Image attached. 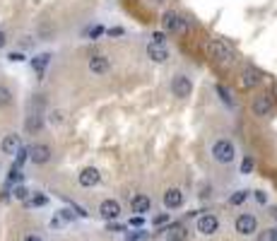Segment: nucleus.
<instances>
[{
    "instance_id": "31",
    "label": "nucleus",
    "mask_w": 277,
    "mask_h": 241,
    "mask_svg": "<svg viewBox=\"0 0 277 241\" xmlns=\"http://www.w3.org/2000/svg\"><path fill=\"white\" fill-rule=\"evenodd\" d=\"M10 61H12V63H22V61H24V56H22V53H17V51H15V53H10Z\"/></svg>"
},
{
    "instance_id": "37",
    "label": "nucleus",
    "mask_w": 277,
    "mask_h": 241,
    "mask_svg": "<svg viewBox=\"0 0 277 241\" xmlns=\"http://www.w3.org/2000/svg\"><path fill=\"white\" fill-rule=\"evenodd\" d=\"M109 34H111V37H120V34H123V29H118V27H116V29H109Z\"/></svg>"
},
{
    "instance_id": "14",
    "label": "nucleus",
    "mask_w": 277,
    "mask_h": 241,
    "mask_svg": "<svg viewBox=\"0 0 277 241\" xmlns=\"http://www.w3.org/2000/svg\"><path fill=\"white\" fill-rule=\"evenodd\" d=\"M19 147H22V140H19L17 133H10V135H5V138H3V142H0V149H3L5 155H15Z\"/></svg>"
},
{
    "instance_id": "29",
    "label": "nucleus",
    "mask_w": 277,
    "mask_h": 241,
    "mask_svg": "<svg viewBox=\"0 0 277 241\" xmlns=\"http://www.w3.org/2000/svg\"><path fill=\"white\" fill-rule=\"evenodd\" d=\"M256 200H258L260 205L268 203V195H265V191H256Z\"/></svg>"
},
{
    "instance_id": "30",
    "label": "nucleus",
    "mask_w": 277,
    "mask_h": 241,
    "mask_svg": "<svg viewBox=\"0 0 277 241\" xmlns=\"http://www.w3.org/2000/svg\"><path fill=\"white\" fill-rule=\"evenodd\" d=\"M164 222H169V215H157V217H155V227H159V224H164Z\"/></svg>"
},
{
    "instance_id": "26",
    "label": "nucleus",
    "mask_w": 277,
    "mask_h": 241,
    "mask_svg": "<svg viewBox=\"0 0 277 241\" xmlns=\"http://www.w3.org/2000/svg\"><path fill=\"white\" fill-rule=\"evenodd\" d=\"M171 232H174V234H171V239H176V241H181L186 236V232H183V227H181V224H176Z\"/></svg>"
},
{
    "instance_id": "39",
    "label": "nucleus",
    "mask_w": 277,
    "mask_h": 241,
    "mask_svg": "<svg viewBox=\"0 0 277 241\" xmlns=\"http://www.w3.org/2000/svg\"><path fill=\"white\" fill-rule=\"evenodd\" d=\"M270 239L277 241V227H275V229H270Z\"/></svg>"
},
{
    "instance_id": "13",
    "label": "nucleus",
    "mask_w": 277,
    "mask_h": 241,
    "mask_svg": "<svg viewBox=\"0 0 277 241\" xmlns=\"http://www.w3.org/2000/svg\"><path fill=\"white\" fill-rule=\"evenodd\" d=\"M99 215H102L104 220H116L120 215V205H118V200H104L102 205H99Z\"/></svg>"
},
{
    "instance_id": "33",
    "label": "nucleus",
    "mask_w": 277,
    "mask_h": 241,
    "mask_svg": "<svg viewBox=\"0 0 277 241\" xmlns=\"http://www.w3.org/2000/svg\"><path fill=\"white\" fill-rule=\"evenodd\" d=\"M140 239H145V234H142V232H140V234H130L126 241H140Z\"/></svg>"
},
{
    "instance_id": "19",
    "label": "nucleus",
    "mask_w": 277,
    "mask_h": 241,
    "mask_svg": "<svg viewBox=\"0 0 277 241\" xmlns=\"http://www.w3.org/2000/svg\"><path fill=\"white\" fill-rule=\"evenodd\" d=\"M217 94H220V99H222L224 104H227V106H234V99H231L229 89H227L224 84H217Z\"/></svg>"
},
{
    "instance_id": "20",
    "label": "nucleus",
    "mask_w": 277,
    "mask_h": 241,
    "mask_svg": "<svg viewBox=\"0 0 277 241\" xmlns=\"http://www.w3.org/2000/svg\"><path fill=\"white\" fill-rule=\"evenodd\" d=\"M246 198H249L246 191H236V193L229 195V205H243V203H246Z\"/></svg>"
},
{
    "instance_id": "34",
    "label": "nucleus",
    "mask_w": 277,
    "mask_h": 241,
    "mask_svg": "<svg viewBox=\"0 0 277 241\" xmlns=\"http://www.w3.org/2000/svg\"><path fill=\"white\" fill-rule=\"evenodd\" d=\"M5 44H8V37H5V32L0 29V48H5Z\"/></svg>"
},
{
    "instance_id": "27",
    "label": "nucleus",
    "mask_w": 277,
    "mask_h": 241,
    "mask_svg": "<svg viewBox=\"0 0 277 241\" xmlns=\"http://www.w3.org/2000/svg\"><path fill=\"white\" fill-rule=\"evenodd\" d=\"M164 32H155L152 34V44H157V46H164Z\"/></svg>"
},
{
    "instance_id": "2",
    "label": "nucleus",
    "mask_w": 277,
    "mask_h": 241,
    "mask_svg": "<svg viewBox=\"0 0 277 241\" xmlns=\"http://www.w3.org/2000/svg\"><path fill=\"white\" fill-rule=\"evenodd\" d=\"M205 48H207L210 58H214L217 63L229 65L231 61H234V51H231V46H227L224 41H210V44H207Z\"/></svg>"
},
{
    "instance_id": "40",
    "label": "nucleus",
    "mask_w": 277,
    "mask_h": 241,
    "mask_svg": "<svg viewBox=\"0 0 277 241\" xmlns=\"http://www.w3.org/2000/svg\"><path fill=\"white\" fill-rule=\"evenodd\" d=\"M24 241H41L39 236H34V234H29V236H24Z\"/></svg>"
},
{
    "instance_id": "7",
    "label": "nucleus",
    "mask_w": 277,
    "mask_h": 241,
    "mask_svg": "<svg viewBox=\"0 0 277 241\" xmlns=\"http://www.w3.org/2000/svg\"><path fill=\"white\" fill-rule=\"evenodd\" d=\"M251 111H253V116H258V118H263V116H270V111H272V99H270L268 94H260V97H256V99H253V104H251Z\"/></svg>"
},
{
    "instance_id": "16",
    "label": "nucleus",
    "mask_w": 277,
    "mask_h": 241,
    "mask_svg": "<svg viewBox=\"0 0 277 241\" xmlns=\"http://www.w3.org/2000/svg\"><path fill=\"white\" fill-rule=\"evenodd\" d=\"M164 205H166V207H171V210L181 207V205H183V193H181L178 188H166V193H164Z\"/></svg>"
},
{
    "instance_id": "8",
    "label": "nucleus",
    "mask_w": 277,
    "mask_h": 241,
    "mask_svg": "<svg viewBox=\"0 0 277 241\" xmlns=\"http://www.w3.org/2000/svg\"><path fill=\"white\" fill-rule=\"evenodd\" d=\"M29 159H32L34 164H46V162H51V147L44 145V142L32 145V147H29Z\"/></svg>"
},
{
    "instance_id": "23",
    "label": "nucleus",
    "mask_w": 277,
    "mask_h": 241,
    "mask_svg": "<svg viewBox=\"0 0 277 241\" xmlns=\"http://www.w3.org/2000/svg\"><path fill=\"white\" fill-rule=\"evenodd\" d=\"M46 203H48V198L44 193H37L29 198V205H34V207H41V205H46Z\"/></svg>"
},
{
    "instance_id": "28",
    "label": "nucleus",
    "mask_w": 277,
    "mask_h": 241,
    "mask_svg": "<svg viewBox=\"0 0 277 241\" xmlns=\"http://www.w3.org/2000/svg\"><path fill=\"white\" fill-rule=\"evenodd\" d=\"M58 217H60V220H68V222H73V220H75L73 210H60V213H58Z\"/></svg>"
},
{
    "instance_id": "3",
    "label": "nucleus",
    "mask_w": 277,
    "mask_h": 241,
    "mask_svg": "<svg viewBox=\"0 0 277 241\" xmlns=\"http://www.w3.org/2000/svg\"><path fill=\"white\" fill-rule=\"evenodd\" d=\"M171 92H174L176 99H188L191 92H193V82H191V77L183 73L174 75V80H171Z\"/></svg>"
},
{
    "instance_id": "21",
    "label": "nucleus",
    "mask_w": 277,
    "mask_h": 241,
    "mask_svg": "<svg viewBox=\"0 0 277 241\" xmlns=\"http://www.w3.org/2000/svg\"><path fill=\"white\" fill-rule=\"evenodd\" d=\"M10 104H12V92L0 84V106H10Z\"/></svg>"
},
{
    "instance_id": "15",
    "label": "nucleus",
    "mask_w": 277,
    "mask_h": 241,
    "mask_svg": "<svg viewBox=\"0 0 277 241\" xmlns=\"http://www.w3.org/2000/svg\"><path fill=\"white\" fill-rule=\"evenodd\" d=\"M24 128H27V133H39L44 128V111H29L27 120H24Z\"/></svg>"
},
{
    "instance_id": "38",
    "label": "nucleus",
    "mask_w": 277,
    "mask_h": 241,
    "mask_svg": "<svg viewBox=\"0 0 277 241\" xmlns=\"http://www.w3.org/2000/svg\"><path fill=\"white\" fill-rule=\"evenodd\" d=\"M63 120V113L60 111H53V123H60Z\"/></svg>"
},
{
    "instance_id": "6",
    "label": "nucleus",
    "mask_w": 277,
    "mask_h": 241,
    "mask_svg": "<svg viewBox=\"0 0 277 241\" xmlns=\"http://www.w3.org/2000/svg\"><path fill=\"white\" fill-rule=\"evenodd\" d=\"M162 27H164V32H178V29L186 27V19L174 10H166L162 15Z\"/></svg>"
},
{
    "instance_id": "1",
    "label": "nucleus",
    "mask_w": 277,
    "mask_h": 241,
    "mask_svg": "<svg viewBox=\"0 0 277 241\" xmlns=\"http://www.w3.org/2000/svg\"><path fill=\"white\" fill-rule=\"evenodd\" d=\"M236 157V147H234V142L227 138H220L212 142V159L217 164H231Z\"/></svg>"
},
{
    "instance_id": "22",
    "label": "nucleus",
    "mask_w": 277,
    "mask_h": 241,
    "mask_svg": "<svg viewBox=\"0 0 277 241\" xmlns=\"http://www.w3.org/2000/svg\"><path fill=\"white\" fill-rule=\"evenodd\" d=\"M8 181H10V184L22 181V167H15V164H12V169H10V174H8Z\"/></svg>"
},
{
    "instance_id": "25",
    "label": "nucleus",
    "mask_w": 277,
    "mask_h": 241,
    "mask_svg": "<svg viewBox=\"0 0 277 241\" xmlns=\"http://www.w3.org/2000/svg\"><path fill=\"white\" fill-rule=\"evenodd\" d=\"M253 167H256V164H253V159H251V157H243V162L239 164L241 174H251V171H253Z\"/></svg>"
},
{
    "instance_id": "18",
    "label": "nucleus",
    "mask_w": 277,
    "mask_h": 241,
    "mask_svg": "<svg viewBox=\"0 0 277 241\" xmlns=\"http://www.w3.org/2000/svg\"><path fill=\"white\" fill-rule=\"evenodd\" d=\"M48 63H51V53H39L37 58H32V68H34V73H37L39 77H44Z\"/></svg>"
},
{
    "instance_id": "12",
    "label": "nucleus",
    "mask_w": 277,
    "mask_h": 241,
    "mask_svg": "<svg viewBox=\"0 0 277 241\" xmlns=\"http://www.w3.org/2000/svg\"><path fill=\"white\" fill-rule=\"evenodd\" d=\"M130 207H133V213H138L140 217L142 215H147L149 210H152V200H149V195H135L133 200H130Z\"/></svg>"
},
{
    "instance_id": "35",
    "label": "nucleus",
    "mask_w": 277,
    "mask_h": 241,
    "mask_svg": "<svg viewBox=\"0 0 277 241\" xmlns=\"http://www.w3.org/2000/svg\"><path fill=\"white\" fill-rule=\"evenodd\" d=\"M256 241H272L270 239V232H263V234H258V239Z\"/></svg>"
},
{
    "instance_id": "41",
    "label": "nucleus",
    "mask_w": 277,
    "mask_h": 241,
    "mask_svg": "<svg viewBox=\"0 0 277 241\" xmlns=\"http://www.w3.org/2000/svg\"><path fill=\"white\" fill-rule=\"evenodd\" d=\"M166 241H176V239H166Z\"/></svg>"
},
{
    "instance_id": "11",
    "label": "nucleus",
    "mask_w": 277,
    "mask_h": 241,
    "mask_svg": "<svg viewBox=\"0 0 277 241\" xmlns=\"http://www.w3.org/2000/svg\"><path fill=\"white\" fill-rule=\"evenodd\" d=\"M89 70L94 75H106L111 70V61L106 56H102V53H97V56L89 58Z\"/></svg>"
},
{
    "instance_id": "32",
    "label": "nucleus",
    "mask_w": 277,
    "mask_h": 241,
    "mask_svg": "<svg viewBox=\"0 0 277 241\" xmlns=\"http://www.w3.org/2000/svg\"><path fill=\"white\" fill-rule=\"evenodd\" d=\"M99 34H104V27H92V32H89V37H99Z\"/></svg>"
},
{
    "instance_id": "5",
    "label": "nucleus",
    "mask_w": 277,
    "mask_h": 241,
    "mask_svg": "<svg viewBox=\"0 0 277 241\" xmlns=\"http://www.w3.org/2000/svg\"><path fill=\"white\" fill-rule=\"evenodd\" d=\"M234 227H236V232H239L241 236H251V234H256V229H258V222H256L253 215H239L236 222H234Z\"/></svg>"
},
{
    "instance_id": "4",
    "label": "nucleus",
    "mask_w": 277,
    "mask_h": 241,
    "mask_svg": "<svg viewBox=\"0 0 277 241\" xmlns=\"http://www.w3.org/2000/svg\"><path fill=\"white\" fill-rule=\"evenodd\" d=\"M260 82H263V73L256 65H243L241 68V87L243 89H256Z\"/></svg>"
},
{
    "instance_id": "24",
    "label": "nucleus",
    "mask_w": 277,
    "mask_h": 241,
    "mask_svg": "<svg viewBox=\"0 0 277 241\" xmlns=\"http://www.w3.org/2000/svg\"><path fill=\"white\" fill-rule=\"evenodd\" d=\"M12 195H15L17 200H29V191H27V186H17V188L12 191Z\"/></svg>"
},
{
    "instance_id": "10",
    "label": "nucleus",
    "mask_w": 277,
    "mask_h": 241,
    "mask_svg": "<svg viewBox=\"0 0 277 241\" xmlns=\"http://www.w3.org/2000/svg\"><path fill=\"white\" fill-rule=\"evenodd\" d=\"M217 229H220V222H217L214 215H200V217H198V232L200 234H207V236H210V234H214Z\"/></svg>"
},
{
    "instance_id": "9",
    "label": "nucleus",
    "mask_w": 277,
    "mask_h": 241,
    "mask_svg": "<svg viewBox=\"0 0 277 241\" xmlns=\"http://www.w3.org/2000/svg\"><path fill=\"white\" fill-rule=\"evenodd\" d=\"M77 181H80L82 188H92V186H97L99 181H102V174H99V169H97V167H87V169L80 171Z\"/></svg>"
},
{
    "instance_id": "17",
    "label": "nucleus",
    "mask_w": 277,
    "mask_h": 241,
    "mask_svg": "<svg viewBox=\"0 0 277 241\" xmlns=\"http://www.w3.org/2000/svg\"><path fill=\"white\" fill-rule=\"evenodd\" d=\"M147 58L149 61H155V63H166V61H169V51H166V46L149 44L147 46Z\"/></svg>"
},
{
    "instance_id": "36",
    "label": "nucleus",
    "mask_w": 277,
    "mask_h": 241,
    "mask_svg": "<svg viewBox=\"0 0 277 241\" xmlns=\"http://www.w3.org/2000/svg\"><path fill=\"white\" fill-rule=\"evenodd\" d=\"M130 224H133V227H140V224H142V217H133V220H130Z\"/></svg>"
}]
</instances>
